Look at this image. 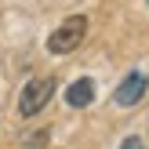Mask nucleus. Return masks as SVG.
Returning a JSON list of instances; mask_svg holds the SVG:
<instances>
[{"instance_id": "obj_1", "label": "nucleus", "mask_w": 149, "mask_h": 149, "mask_svg": "<svg viewBox=\"0 0 149 149\" xmlns=\"http://www.w3.org/2000/svg\"><path fill=\"white\" fill-rule=\"evenodd\" d=\"M84 36H87V18L84 15H73V18H65L62 26L47 36V51L51 55H69V51H77L80 44H84Z\"/></svg>"}, {"instance_id": "obj_2", "label": "nucleus", "mask_w": 149, "mask_h": 149, "mask_svg": "<svg viewBox=\"0 0 149 149\" xmlns=\"http://www.w3.org/2000/svg\"><path fill=\"white\" fill-rule=\"evenodd\" d=\"M55 95V77H33L18 95V116H36Z\"/></svg>"}, {"instance_id": "obj_3", "label": "nucleus", "mask_w": 149, "mask_h": 149, "mask_svg": "<svg viewBox=\"0 0 149 149\" xmlns=\"http://www.w3.org/2000/svg\"><path fill=\"white\" fill-rule=\"evenodd\" d=\"M146 87H149V77H146V73H127V77H124V84L113 91V106H120V109L138 106V102H142V95H146Z\"/></svg>"}, {"instance_id": "obj_4", "label": "nucleus", "mask_w": 149, "mask_h": 149, "mask_svg": "<svg viewBox=\"0 0 149 149\" xmlns=\"http://www.w3.org/2000/svg\"><path fill=\"white\" fill-rule=\"evenodd\" d=\"M65 102H69L73 109H84V106H91V102H95V84H91V77H80V80H73V84L65 87Z\"/></svg>"}, {"instance_id": "obj_5", "label": "nucleus", "mask_w": 149, "mask_h": 149, "mask_svg": "<svg viewBox=\"0 0 149 149\" xmlns=\"http://www.w3.org/2000/svg\"><path fill=\"white\" fill-rule=\"evenodd\" d=\"M47 135H51L47 127H44V131H29V135L18 142V149H44V146H47Z\"/></svg>"}, {"instance_id": "obj_6", "label": "nucleus", "mask_w": 149, "mask_h": 149, "mask_svg": "<svg viewBox=\"0 0 149 149\" xmlns=\"http://www.w3.org/2000/svg\"><path fill=\"white\" fill-rule=\"evenodd\" d=\"M120 149H146V146L138 142V138H124V142H120Z\"/></svg>"}]
</instances>
